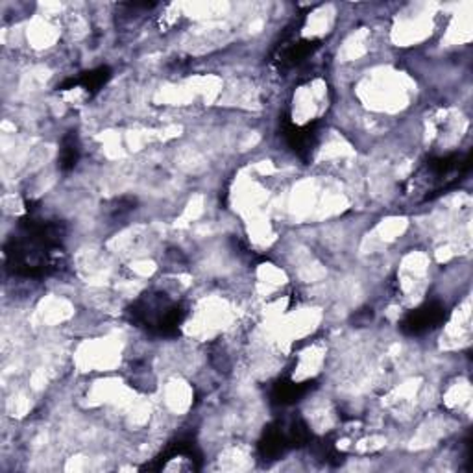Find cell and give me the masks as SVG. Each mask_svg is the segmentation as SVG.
<instances>
[{
	"instance_id": "cell-7",
	"label": "cell",
	"mask_w": 473,
	"mask_h": 473,
	"mask_svg": "<svg viewBox=\"0 0 473 473\" xmlns=\"http://www.w3.org/2000/svg\"><path fill=\"white\" fill-rule=\"evenodd\" d=\"M318 41L308 39H283V43L277 45L274 52V63L287 71L301 65L305 60H309L318 48Z\"/></svg>"
},
{
	"instance_id": "cell-5",
	"label": "cell",
	"mask_w": 473,
	"mask_h": 473,
	"mask_svg": "<svg viewBox=\"0 0 473 473\" xmlns=\"http://www.w3.org/2000/svg\"><path fill=\"white\" fill-rule=\"evenodd\" d=\"M282 135L285 139V143L289 145V148L298 157H301L303 161H308L311 157V152H313L317 141H318V122L296 126L289 115H283Z\"/></svg>"
},
{
	"instance_id": "cell-4",
	"label": "cell",
	"mask_w": 473,
	"mask_h": 473,
	"mask_svg": "<svg viewBox=\"0 0 473 473\" xmlns=\"http://www.w3.org/2000/svg\"><path fill=\"white\" fill-rule=\"evenodd\" d=\"M448 318L446 305L440 301H427L420 305L418 309L409 311L400 322V329L409 337L426 335V333L440 327Z\"/></svg>"
},
{
	"instance_id": "cell-10",
	"label": "cell",
	"mask_w": 473,
	"mask_h": 473,
	"mask_svg": "<svg viewBox=\"0 0 473 473\" xmlns=\"http://www.w3.org/2000/svg\"><path fill=\"white\" fill-rule=\"evenodd\" d=\"M80 159V139L76 131H69L60 145V156H58V166L60 171L69 173L78 165Z\"/></svg>"
},
{
	"instance_id": "cell-11",
	"label": "cell",
	"mask_w": 473,
	"mask_h": 473,
	"mask_svg": "<svg viewBox=\"0 0 473 473\" xmlns=\"http://www.w3.org/2000/svg\"><path fill=\"white\" fill-rule=\"evenodd\" d=\"M135 204H137V200H135V198H128V197L115 200L114 216H122V215H126V213L133 211V209H135Z\"/></svg>"
},
{
	"instance_id": "cell-2",
	"label": "cell",
	"mask_w": 473,
	"mask_h": 473,
	"mask_svg": "<svg viewBox=\"0 0 473 473\" xmlns=\"http://www.w3.org/2000/svg\"><path fill=\"white\" fill-rule=\"evenodd\" d=\"M128 318L152 335L176 337L185 320V309L165 292H147L130 305Z\"/></svg>"
},
{
	"instance_id": "cell-3",
	"label": "cell",
	"mask_w": 473,
	"mask_h": 473,
	"mask_svg": "<svg viewBox=\"0 0 473 473\" xmlns=\"http://www.w3.org/2000/svg\"><path fill=\"white\" fill-rule=\"evenodd\" d=\"M469 154H448L431 157L426 163V176L429 178V190L426 200H433L438 194L446 192L459 185L460 180L469 173Z\"/></svg>"
},
{
	"instance_id": "cell-9",
	"label": "cell",
	"mask_w": 473,
	"mask_h": 473,
	"mask_svg": "<svg viewBox=\"0 0 473 473\" xmlns=\"http://www.w3.org/2000/svg\"><path fill=\"white\" fill-rule=\"evenodd\" d=\"M313 388V383H294L291 379L277 381L270 393V401L277 407H287L300 401Z\"/></svg>"
},
{
	"instance_id": "cell-8",
	"label": "cell",
	"mask_w": 473,
	"mask_h": 473,
	"mask_svg": "<svg viewBox=\"0 0 473 473\" xmlns=\"http://www.w3.org/2000/svg\"><path fill=\"white\" fill-rule=\"evenodd\" d=\"M109 78H111V69L109 67H97L93 71L81 72L78 78L65 80L62 86H58V89L60 91H67V89H72V88H81L89 97H93L106 86V83L109 81Z\"/></svg>"
},
{
	"instance_id": "cell-1",
	"label": "cell",
	"mask_w": 473,
	"mask_h": 473,
	"mask_svg": "<svg viewBox=\"0 0 473 473\" xmlns=\"http://www.w3.org/2000/svg\"><path fill=\"white\" fill-rule=\"evenodd\" d=\"M65 226L28 211L17 224V233L4 246L6 268L21 277H45L60 270Z\"/></svg>"
},
{
	"instance_id": "cell-6",
	"label": "cell",
	"mask_w": 473,
	"mask_h": 473,
	"mask_svg": "<svg viewBox=\"0 0 473 473\" xmlns=\"http://www.w3.org/2000/svg\"><path fill=\"white\" fill-rule=\"evenodd\" d=\"M289 450H292V446H291L289 433H287V422L283 420L272 422L265 429L259 440V446H258L259 457L266 462H272V460L282 459Z\"/></svg>"
}]
</instances>
